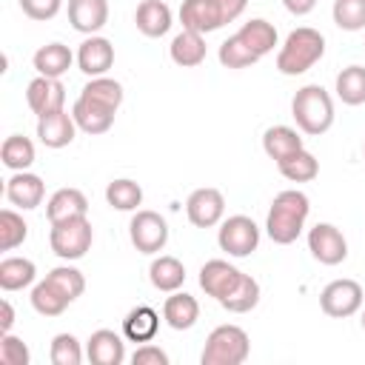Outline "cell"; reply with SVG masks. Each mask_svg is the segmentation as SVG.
Returning <instances> with one entry per match:
<instances>
[{"instance_id":"1","label":"cell","mask_w":365,"mask_h":365,"mask_svg":"<svg viewBox=\"0 0 365 365\" xmlns=\"http://www.w3.org/2000/svg\"><path fill=\"white\" fill-rule=\"evenodd\" d=\"M308 211H311V202L302 191L297 188H288V191H279L268 208V217H265V231L268 237L277 242V245H291L302 228H305V220H308Z\"/></svg>"},{"instance_id":"35","label":"cell","mask_w":365,"mask_h":365,"mask_svg":"<svg viewBox=\"0 0 365 365\" xmlns=\"http://www.w3.org/2000/svg\"><path fill=\"white\" fill-rule=\"evenodd\" d=\"M80 97H88V100H94V103H100V106L117 111L120 103H123V86H120L117 80L106 77V74H103V77H91V80L83 86Z\"/></svg>"},{"instance_id":"33","label":"cell","mask_w":365,"mask_h":365,"mask_svg":"<svg viewBox=\"0 0 365 365\" xmlns=\"http://www.w3.org/2000/svg\"><path fill=\"white\" fill-rule=\"evenodd\" d=\"M257 302H259V282L251 274H242L237 288L225 299H220V305L231 314H248L251 308H257Z\"/></svg>"},{"instance_id":"14","label":"cell","mask_w":365,"mask_h":365,"mask_svg":"<svg viewBox=\"0 0 365 365\" xmlns=\"http://www.w3.org/2000/svg\"><path fill=\"white\" fill-rule=\"evenodd\" d=\"M180 23H182V29L200 31V34H208V31H217L220 26H225L217 0H182Z\"/></svg>"},{"instance_id":"49","label":"cell","mask_w":365,"mask_h":365,"mask_svg":"<svg viewBox=\"0 0 365 365\" xmlns=\"http://www.w3.org/2000/svg\"><path fill=\"white\" fill-rule=\"evenodd\" d=\"M362 154H365V143H362Z\"/></svg>"},{"instance_id":"16","label":"cell","mask_w":365,"mask_h":365,"mask_svg":"<svg viewBox=\"0 0 365 365\" xmlns=\"http://www.w3.org/2000/svg\"><path fill=\"white\" fill-rule=\"evenodd\" d=\"M86 356L91 365H123L125 362V342L117 331L100 328L86 342Z\"/></svg>"},{"instance_id":"41","label":"cell","mask_w":365,"mask_h":365,"mask_svg":"<svg viewBox=\"0 0 365 365\" xmlns=\"http://www.w3.org/2000/svg\"><path fill=\"white\" fill-rule=\"evenodd\" d=\"M54 365H80L83 362V348L80 339L74 334H57L51 339V351H48Z\"/></svg>"},{"instance_id":"8","label":"cell","mask_w":365,"mask_h":365,"mask_svg":"<svg viewBox=\"0 0 365 365\" xmlns=\"http://www.w3.org/2000/svg\"><path fill=\"white\" fill-rule=\"evenodd\" d=\"M362 302H365V294H362V285L356 279H334L319 294V308L336 319L354 317L362 308Z\"/></svg>"},{"instance_id":"40","label":"cell","mask_w":365,"mask_h":365,"mask_svg":"<svg viewBox=\"0 0 365 365\" xmlns=\"http://www.w3.org/2000/svg\"><path fill=\"white\" fill-rule=\"evenodd\" d=\"M217 57H220V63L225 66V68H248V66H254L259 57L237 37V34H231L228 40H222L220 43V51H217Z\"/></svg>"},{"instance_id":"22","label":"cell","mask_w":365,"mask_h":365,"mask_svg":"<svg viewBox=\"0 0 365 365\" xmlns=\"http://www.w3.org/2000/svg\"><path fill=\"white\" fill-rule=\"evenodd\" d=\"M134 26L145 37H163L171 29V9L163 0H140L134 11Z\"/></svg>"},{"instance_id":"19","label":"cell","mask_w":365,"mask_h":365,"mask_svg":"<svg viewBox=\"0 0 365 365\" xmlns=\"http://www.w3.org/2000/svg\"><path fill=\"white\" fill-rule=\"evenodd\" d=\"M114 114L117 111H111V108H106L88 97H77L71 106V117H74L77 128L86 134H106L114 125Z\"/></svg>"},{"instance_id":"4","label":"cell","mask_w":365,"mask_h":365,"mask_svg":"<svg viewBox=\"0 0 365 365\" xmlns=\"http://www.w3.org/2000/svg\"><path fill=\"white\" fill-rule=\"evenodd\" d=\"M251 354V339L240 325H217L200 354L202 365H242Z\"/></svg>"},{"instance_id":"5","label":"cell","mask_w":365,"mask_h":365,"mask_svg":"<svg viewBox=\"0 0 365 365\" xmlns=\"http://www.w3.org/2000/svg\"><path fill=\"white\" fill-rule=\"evenodd\" d=\"M94 231L88 217H74V220H63V222H51L48 231V245L60 259H80L86 257V251L91 248Z\"/></svg>"},{"instance_id":"7","label":"cell","mask_w":365,"mask_h":365,"mask_svg":"<svg viewBox=\"0 0 365 365\" xmlns=\"http://www.w3.org/2000/svg\"><path fill=\"white\" fill-rule=\"evenodd\" d=\"M217 242L228 257H248L259 245V225L245 214H234V217L222 220Z\"/></svg>"},{"instance_id":"15","label":"cell","mask_w":365,"mask_h":365,"mask_svg":"<svg viewBox=\"0 0 365 365\" xmlns=\"http://www.w3.org/2000/svg\"><path fill=\"white\" fill-rule=\"evenodd\" d=\"M43 197H46V182L31 171H14L6 182V200L23 211L37 208Z\"/></svg>"},{"instance_id":"6","label":"cell","mask_w":365,"mask_h":365,"mask_svg":"<svg viewBox=\"0 0 365 365\" xmlns=\"http://www.w3.org/2000/svg\"><path fill=\"white\" fill-rule=\"evenodd\" d=\"M128 237H131V245L140 254H157L168 242V222L157 211L137 208V214L128 222Z\"/></svg>"},{"instance_id":"44","label":"cell","mask_w":365,"mask_h":365,"mask_svg":"<svg viewBox=\"0 0 365 365\" xmlns=\"http://www.w3.org/2000/svg\"><path fill=\"white\" fill-rule=\"evenodd\" d=\"M131 362H134V365H168V354H165L160 345L143 342V345L131 354Z\"/></svg>"},{"instance_id":"12","label":"cell","mask_w":365,"mask_h":365,"mask_svg":"<svg viewBox=\"0 0 365 365\" xmlns=\"http://www.w3.org/2000/svg\"><path fill=\"white\" fill-rule=\"evenodd\" d=\"M114 66V46L100 34H88L77 48V68L88 77H103Z\"/></svg>"},{"instance_id":"46","label":"cell","mask_w":365,"mask_h":365,"mask_svg":"<svg viewBox=\"0 0 365 365\" xmlns=\"http://www.w3.org/2000/svg\"><path fill=\"white\" fill-rule=\"evenodd\" d=\"M282 6H285L294 17H305V14H311V11H314L317 0H282Z\"/></svg>"},{"instance_id":"11","label":"cell","mask_w":365,"mask_h":365,"mask_svg":"<svg viewBox=\"0 0 365 365\" xmlns=\"http://www.w3.org/2000/svg\"><path fill=\"white\" fill-rule=\"evenodd\" d=\"M26 103L37 117L54 114L66 108V88L57 77H43L37 74L29 86H26Z\"/></svg>"},{"instance_id":"38","label":"cell","mask_w":365,"mask_h":365,"mask_svg":"<svg viewBox=\"0 0 365 365\" xmlns=\"http://www.w3.org/2000/svg\"><path fill=\"white\" fill-rule=\"evenodd\" d=\"M68 305H71V302H68L60 291H54V288L48 285V279H40V282L31 288V308H34L37 314H43V317H60Z\"/></svg>"},{"instance_id":"26","label":"cell","mask_w":365,"mask_h":365,"mask_svg":"<svg viewBox=\"0 0 365 365\" xmlns=\"http://www.w3.org/2000/svg\"><path fill=\"white\" fill-rule=\"evenodd\" d=\"M205 40H202V34L200 31H188V29H182L174 40H171V46H168V54H171V60L177 63V66H182V68H194V66H200L202 60H205Z\"/></svg>"},{"instance_id":"2","label":"cell","mask_w":365,"mask_h":365,"mask_svg":"<svg viewBox=\"0 0 365 365\" xmlns=\"http://www.w3.org/2000/svg\"><path fill=\"white\" fill-rule=\"evenodd\" d=\"M322 54H325V37L311 26H299L285 37L282 48L277 51V68L285 77H297L314 68L322 60Z\"/></svg>"},{"instance_id":"21","label":"cell","mask_w":365,"mask_h":365,"mask_svg":"<svg viewBox=\"0 0 365 365\" xmlns=\"http://www.w3.org/2000/svg\"><path fill=\"white\" fill-rule=\"evenodd\" d=\"M86 214H88V200L80 188H57L46 202L48 222H63V220H74Z\"/></svg>"},{"instance_id":"47","label":"cell","mask_w":365,"mask_h":365,"mask_svg":"<svg viewBox=\"0 0 365 365\" xmlns=\"http://www.w3.org/2000/svg\"><path fill=\"white\" fill-rule=\"evenodd\" d=\"M11 325H14V308L9 299H3L0 302V334H9Z\"/></svg>"},{"instance_id":"28","label":"cell","mask_w":365,"mask_h":365,"mask_svg":"<svg viewBox=\"0 0 365 365\" xmlns=\"http://www.w3.org/2000/svg\"><path fill=\"white\" fill-rule=\"evenodd\" d=\"M262 148H265V154H268L274 163H279V160H285L288 154H294V151L302 148V137H299L297 128H291V125H271V128H265V134H262Z\"/></svg>"},{"instance_id":"37","label":"cell","mask_w":365,"mask_h":365,"mask_svg":"<svg viewBox=\"0 0 365 365\" xmlns=\"http://www.w3.org/2000/svg\"><path fill=\"white\" fill-rule=\"evenodd\" d=\"M46 279H48V285H51L54 291H60L68 302H74V299L86 291V279H83V274H80L74 265H57V268H51V271L46 274Z\"/></svg>"},{"instance_id":"25","label":"cell","mask_w":365,"mask_h":365,"mask_svg":"<svg viewBox=\"0 0 365 365\" xmlns=\"http://www.w3.org/2000/svg\"><path fill=\"white\" fill-rule=\"evenodd\" d=\"M148 279L157 291L163 294H171V291H180L182 282H185V265L177 259V257H168V254H160L151 265H148Z\"/></svg>"},{"instance_id":"30","label":"cell","mask_w":365,"mask_h":365,"mask_svg":"<svg viewBox=\"0 0 365 365\" xmlns=\"http://www.w3.org/2000/svg\"><path fill=\"white\" fill-rule=\"evenodd\" d=\"M277 168H279V174H282L285 180H291V182H311V180L319 174V160H317L311 151L299 148V151L288 154L285 160H279Z\"/></svg>"},{"instance_id":"42","label":"cell","mask_w":365,"mask_h":365,"mask_svg":"<svg viewBox=\"0 0 365 365\" xmlns=\"http://www.w3.org/2000/svg\"><path fill=\"white\" fill-rule=\"evenodd\" d=\"M0 362L3 365H29L31 362V351L11 331L9 334H0Z\"/></svg>"},{"instance_id":"34","label":"cell","mask_w":365,"mask_h":365,"mask_svg":"<svg viewBox=\"0 0 365 365\" xmlns=\"http://www.w3.org/2000/svg\"><path fill=\"white\" fill-rule=\"evenodd\" d=\"M336 97L345 106H362L365 103V68L362 66H348L336 74Z\"/></svg>"},{"instance_id":"31","label":"cell","mask_w":365,"mask_h":365,"mask_svg":"<svg viewBox=\"0 0 365 365\" xmlns=\"http://www.w3.org/2000/svg\"><path fill=\"white\" fill-rule=\"evenodd\" d=\"M0 160L11 171H29L31 163H34V143L29 137H23V134H11V137L3 140Z\"/></svg>"},{"instance_id":"18","label":"cell","mask_w":365,"mask_h":365,"mask_svg":"<svg viewBox=\"0 0 365 365\" xmlns=\"http://www.w3.org/2000/svg\"><path fill=\"white\" fill-rule=\"evenodd\" d=\"M74 134H77V123L66 108L37 117V137L46 148H66L74 140Z\"/></svg>"},{"instance_id":"45","label":"cell","mask_w":365,"mask_h":365,"mask_svg":"<svg viewBox=\"0 0 365 365\" xmlns=\"http://www.w3.org/2000/svg\"><path fill=\"white\" fill-rule=\"evenodd\" d=\"M217 3H220V11H222V23H234L248 6V0H217Z\"/></svg>"},{"instance_id":"43","label":"cell","mask_w":365,"mask_h":365,"mask_svg":"<svg viewBox=\"0 0 365 365\" xmlns=\"http://www.w3.org/2000/svg\"><path fill=\"white\" fill-rule=\"evenodd\" d=\"M20 9L31 20H51L63 9V0H20Z\"/></svg>"},{"instance_id":"9","label":"cell","mask_w":365,"mask_h":365,"mask_svg":"<svg viewBox=\"0 0 365 365\" xmlns=\"http://www.w3.org/2000/svg\"><path fill=\"white\" fill-rule=\"evenodd\" d=\"M308 251L322 265H339L348 257V240L331 222H317L308 231Z\"/></svg>"},{"instance_id":"23","label":"cell","mask_w":365,"mask_h":365,"mask_svg":"<svg viewBox=\"0 0 365 365\" xmlns=\"http://www.w3.org/2000/svg\"><path fill=\"white\" fill-rule=\"evenodd\" d=\"M160 331V314L151 305H137L123 319V336L128 342H151Z\"/></svg>"},{"instance_id":"36","label":"cell","mask_w":365,"mask_h":365,"mask_svg":"<svg viewBox=\"0 0 365 365\" xmlns=\"http://www.w3.org/2000/svg\"><path fill=\"white\" fill-rule=\"evenodd\" d=\"M29 237V225L23 220V214H17L14 208H3L0 211V251H14L17 245H23Z\"/></svg>"},{"instance_id":"17","label":"cell","mask_w":365,"mask_h":365,"mask_svg":"<svg viewBox=\"0 0 365 365\" xmlns=\"http://www.w3.org/2000/svg\"><path fill=\"white\" fill-rule=\"evenodd\" d=\"M68 23L80 34H97L108 23V0H68Z\"/></svg>"},{"instance_id":"13","label":"cell","mask_w":365,"mask_h":365,"mask_svg":"<svg viewBox=\"0 0 365 365\" xmlns=\"http://www.w3.org/2000/svg\"><path fill=\"white\" fill-rule=\"evenodd\" d=\"M240 277H242V271L234 268L231 262H225V259H208L200 268V288L220 302V299H225L237 288Z\"/></svg>"},{"instance_id":"39","label":"cell","mask_w":365,"mask_h":365,"mask_svg":"<svg viewBox=\"0 0 365 365\" xmlns=\"http://www.w3.org/2000/svg\"><path fill=\"white\" fill-rule=\"evenodd\" d=\"M331 17L342 31H362L365 29V0H334Z\"/></svg>"},{"instance_id":"24","label":"cell","mask_w":365,"mask_h":365,"mask_svg":"<svg viewBox=\"0 0 365 365\" xmlns=\"http://www.w3.org/2000/svg\"><path fill=\"white\" fill-rule=\"evenodd\" d=\"M31 63H34V71H37V74H43V77H57V80H60V77L71 68L74 54H71V48L63 46V43H46V46H40V48L34 51Z\"/></svg>"},{"instance_id":"20","label":"cell","mask_w":365,"mask_h":365,"mask_svg":"<svg viewBox=\"0 0 365 365\" xmlns=\"http://www.w3.org/2000/svg\"><path fill=\"white\" fill-rule=\"evenodd\" d=\"M163 319L174 331H188L200 319V302L185 291H171V297L163 302Z\"/></svg>"},{"instance_id":"27","label":"cell","mask_w":365,"mask_h":365,"mask_svg":"<svg viewBox=\"0 0 365 365\" xmlns=\"http://www.w3.org/2000/svg\"><path fill=\"white\" fill-rule=\"evenodd\" d=\"M237 37L262 60L265 54H271L274 51V46H277V29L268 23V20H262V17H251L248 23H242V29L237 31Z\"/></svg>"},{"instance_id":"48","label":"cell","mask_w":365,"mask_h":365,"mask_svg":"<svg viewBox=\"0 0 365 365\" xmlns=\"http://www.w3.org/2000/svg\"><path fill=\"white\" fill-rule=\"evenodd\" d=\"M362 328H365V311H362Z\"/></svg>"},{"instance_id":"3","label":"cell","mask_w":365,"mask_h":365,"mask_svg":"<svg viewBox=\"0 0 365 365\" xmlns=\"http://www.w3.org/2000/svg\"><path fill=\"white\" fill-rule=\"evenodd\" d=\"M291 117L297 120L299 131H305L311 137H319L334 125V100L317 83L302 86L291 100Z\"/></svg>"},{"instance_id":"10","label":"cell","mask_w":365,"mask_h":365,"mask_svg":"<svg viewBox=\"0 0 365 365\" xmlns=\"http://www.w3.org/2000/svg\"><path fill=\"white\" fill-rule=\"evenodd\" d=\"M185 214H188V222L197 225V228H214L222 214H225V197L220 188H197L188 194L185 200Z\"/></svg>"},{"instance_id":"32","label":"cell","mask_w":365,"mask_h":365,"mask_svg":"<svg viewBox=\"0 0 365 365\" xmlns=\"http://www.w3.org/2000/svg\"><path fill=\"white\" fill-rule=\"evenodd\" d=\"M106 202L117 211H137L143 205V188H140V182H134L128 177L111 180L106 185Z\"/></svg>"},{"instance_id":"29","label":"cell","mask_w":365,"mask_h":365,"mask_svg":"<svg viewBox=\"0 0 365 365\" xmlns=\"http://www.w3.org/2000/svg\"><path fill=\"white\" fill-rule=\"evenodd\" d=\"M37 265L26 257H6L0 262V288L3 291H23L34 282Z\"/></svg>"}]
</instances>
